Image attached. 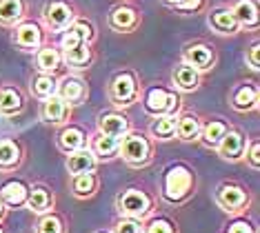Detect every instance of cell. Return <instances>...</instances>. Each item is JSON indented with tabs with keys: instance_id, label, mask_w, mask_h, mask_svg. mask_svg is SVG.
Segmentation results:
<instances>
[{
	"instance_id": "obj_1",
	"label": "cell",
	"mask_w": 260,
	"mask_h": 233,
	"mask_svg": "<svg viewBox=\"0 0 260 233\" xmlns=\"http://www.w3.org/2000/svg\"><path fill=\"white\" fill-rule=\"evenodd\" d=\"M193 178L191 171L182 164H174L169 167L165 173V187H162V195L167 202H180L182 198H187L189 191H191Z\"/></svg>"
},
{
	"instance_id": "obj_2",
	"label": "cell",
	"mask_w": 260,
	"mask_h": 233,
	"mask_svg": "<svg viewBox=\"0 0 260 233\" xmlns=\"http://www.w3.org/2000/svg\"><path fill=\"white\" fill-rule=\"evenodd\" d=\"M149 209H151L149 198L138 189H129L118 198V211L125 218H132V220L145 218L149 213Z\"/></svg>"
},
{
	"instance_id": "obj_3",
	"label": "cell",
	"mask_w": 260,
	"mask_h": 233,
	"mask_svg": "<svg viewBox=\"0 0 260 233\" xmlns=\"http://www.w3.org/2000/svg\"><path fill=\"white\" fill-rule=\"evenodd\" d=\"M118 151H120V155L127 160V162L132 164H143L149 160V142H147V138H143V136L138 134H129L125 140L120 142V147H118Z\"/></svg>"
},
{
	"instance_id": "obj_4",
	"label": "cell",
	"mask_w": 260,
	"mask_h": 233,
	"mask_svg": "<svg viewBox=\"0 0 260 233\" xmlns=\"http://www.w3.org/2000/svg\"><path fill=\"white\" fill-rule=\"evenodd\" d=\"M147 111L153 116H162V113H171L174 109H178V95L176 93H167L165 89H151L147 93L145 100Z\"/></svg>"
},
{
	"instance_id": "obj_5",
	"label": "cell",
	"mask_w": 260,
	"mask_h": 233,
	"mask_svg": "<svg viewBox=\"0 0 260 233\" xmlns=\"http://www.w3.org/2000/svg\"><path fill=\"white\" fill-rule=\"evenodd\" d=\"M136 98V80L132 74H120L114 78L111 82V100L116 105H132V100Z\"/></svg>"
},
{
	"instance_id": "obj_6",
	"label": "cell",
	"mask_w": 260,
	"mask_h": 233,
	"mask_svg": "<svg viewBox=\"0 0 260 233\" xmlns=\"http://www.w3.org/2000/svg\"><path fill=\"white\" fill-rule=\"evenodd\" d=\"M129 129V122L125 116H120V113H105V116H100L98 120V131L103 136H111V138H118L120 140V136H125Z\"/></svg>"
},
{
	"instance_id": "obj_7",
	"label": "cell",
	"mask_w": 260,
	"mask_h": 233,
	"mask_svg": "<svg viewBox=\"0 0 260 233\" xmlns=\"http://www.w3.org/2000/svg\"><path fill=\"white\" fill-rule=\"evenodd\" d=\"M96 167V155L91 153V149H78L69 155L67 160V169L74 176H82V173H91Z\"/></svg>"
},
{
	"instance_id": "obj_8",
	"label": "cell",
	"mask_w": 260,
	"mask_h": 233,
	"mask_svg": "<svg viewBox=\"0 0 260 233\" xmlns=\"http://www.w3.org/2000/svg\"><path fill=\"white\" fill-rule=\"evenodd\" d=\"M58 98L69 105H78L85 98V85H82V80H78L74 76L64 78L60 85H58Z\"/></svg>"
},
{
	"instance_id": "obj_9",
	"label": "cell",
	"mask_w": 260,
	"mask_h": 233,
	"mask_svg": "<svg viewBox=\"0 0 260 233\" xmlns=\"http://www.w3.org/2000/svg\"><path fill=\"white\" fill-rule=\"evenodd\" d=\"M72 9L67 7L64 3H49L45 7V20L49 27L54 29H64L69 25V20H72Z\"/></svg>"
},
{
	"instance_id": "obj_10",
	"label": "cell",
	"mask_w": 260,
	"mask_h": 233,
	"mask_svg": "<svg viewBox=\"0 0 260 233\" xmlns=\"http://www.w3.org/2000/svg\"><path fill=\"white\" fill-rule=\"evenodd\" d=\"M242 147H245V138H242L240 131H227L224 138L218 145V151L224 160H238L242 153Z\"/></svg>"
},
{
	"instance_id": "obj_11",
	"label": "cell",
	"mask_w": 260,
	"mask_h": 233,
	"mask_svg": "<svg viewBox=\"0 0 260 233\" xmlns=\"http://www.w3.org/2000/svg\"><path fill=\"white\" fill-rule=\"evenodd\" d=\"M247 195L240 187H234V184H222L220 193H218V202L224 207V211H238V207L245 205Z\"/></svg>"
},
{
	"instance_id": "obj_12",
	"label": "cell",
	"mask_w": 260,
	"mask_h": 233,
	"mask_svg": "<svg viewBox=\"0 0 260 233\" xmlns=\"http://www.w3.org/2000/svg\"><path fill=\"white\" fill-rule=\"evenodd\" d=\"M43 116L47 122H62L64 116H67V103L60 100L58 95H49V98H45Z\"/></svg>"
},
{
	"instance_id": "obj_13",
	"label": "cell",
	"mask_w": 260,
	"mask_h": 233,
	"mask_svg": "<svg viewBox=\"0 0 260 233\" xmlns=\"http://www.w3.org/2000/svg\"><path fill=\"white\" fill-rule=\"evenodd\" d=\"M58 142H60V147L64 151L74 153V151H78V149H85V134H82L78 127H67V129H62Z\"/></svg>"
},
{
	"instance_id": "obj_14",
	"label": "cell",
	"mask_w": 260,
	"mask_h": 233,
	"mask_svg": "<svg viewBox=\"0 0 260 233\" xmlns=\"http://www.w3.org/2000/svg\"><path fill=\"white\" fill-rule=\"evenodd\" d=\"M234 18L238 25H247V27H253L258 20V11H256V5L251 0H238V5L234 7Z\"/></svg>"
},
{
	"instance_id": "obj_15",
	"label": "cell",
	"mask_w": 260,
	"mask_h": 233,
	"mask_svg": "<svg viewBox=\"0 0 260 233\" xmlns=\"http://www.w3.org/2000/svg\"><path fill=\"white\" fill-rule=\"evenodd\" d=\"M0 193H3V200L7 202V205H11V207H20V205H25L27 202V187L22 182H7L3 187V191H0Z\"/></svg>"
},
{
	"instance_id": "obj_16",
	"label": "cell",
	"mask_w": 260,
	"mask_h": 233,
	"mask_svg": "<svg viewBox=\"0 0 260 233\" xmlns=\"http://www.w3.org/2000/svg\"><path fill=\"white\" fill-rule=\"evenodd\" d=\"M14 38L20 47L31 49V47H36L40 43V29H38V25H34V22H25V25H20L18 29H16Z\"/></svg>"
},
{
	"instance_id": "obj_17",
	"label": "cell",
	"mask_w": 260,
	"mask_h": 233,
	"mask_svg": "<svg viewBox=\"0 0 260 233\" xmlns=\"http://www.w3.org/2000/svg\"><path fill=\"white\" fill-rule=\"evenodd\" d=\"M185 58H187V64H189V67H193V69H207L211 64V51L207 49L205 45L189 47L187 53H185Z\"/></svg>"
},
{
	"instance_id": "obj_18",
	"label": "cell",
	"mask_w": 260,
	"mask_h": 233,
	"mask_svg": "<svg viewBox=\"0 0 260 233\" xmlns=\"http://www.w3.org/2000/svg\"><path fill=\"white\" fill-rule=\"evenodd\" d=\"M20 160V149L11 140H0V169H14Z\"/></svg>"
},
{
	"instance_id": "obj_19",
	"label": "cell",
	"mask_w": 260,
	"mask_h": 233,
	"mask_svg": "<svg viewBox=\"0 0 260 233\" xmlns=\"http://www.w3.org/2000/svg\"><path fill=\"white\" fill-rule=\"evenodd\" d=\"M22 107V98L16 89H0V113L3 116H11V113L20 111Z\"/></svg>"
},
{
	"instance_id": "obj_20",
	"label": "cell",
	"mask_w": 260,
	"mask_h": 233,
	"mask_svg": "<svg viewBox=\"0 0 260 233\" xmlns=\"http://www.w3.org/2000/svg\"><path fill=\"white\" fill-rule=\"evenodd\" d=\"M174 82L182 89V91H191V89H196L198 87L196 69L189 67V64H180V67L176 69V74H174Z\"/></svg>"
},
{
	"instance_id": "obj_21",
	"label": "cell",
	"mask_w": 260,
	"mask_h": 233,
	"mask_svg": "<svg viewBox=\"0 0 260 233\" xmlns=\"http://www.w3.org/2000/svg\"><path fill=\"white\" fill-rule=\"evenodd\" d=\"M118 147H120V140L111 138V136H103L100 134L96 140H93V155H100V158H111V155L118 153Z\"/></svg>"
},
{
	"instance_id": "obj_22",
	"label": "cell",
	"mask_w": 260,
	"mask_h": 233,
	"mask_svg": "<svg viewBox=\"0 0 260 233\" xmlns=\"http://www.w3.org/2000/svg\"><path fill=\"white\" fill-rule=\"evenodd\" d=\"M176 134L180 136V140H193L200 136V122L196 116H185L176 122Z\"/></svg>"
},
{
	"instance_id": "obj_23",
	"label": "cell",
	"mask_w": 260,
	"mask_h": 233,
	"mask_svg": "<svg viewBox=\"0 0 260 233\" xmlns=\"http://www.w3.org/2000/svg\"><path fill=\"white\" fill-rule=\"evenodd\" d=\"M200 134H203V140H205L207 147H218L220 145V140L224 138V134H227V124H222L218 120H211L205 129H200Z\"/></svg>"
},
{
	"instance_id": "obj_24",
	"label": "cell",
	"mask_w": 260,
	"mask_h": 233,
	"mask_svg": "<svg viewBox=\"0 0 260 233\" xmlns=\"http://www.w3.org/2000/svg\"><path fill=\"white\" fill-rule=\"evenodd\" d=\"M211 25H214V29H218L220 34H236V29H238V22H236L234 14L227 9L216 11V14L211 16Z\"/></svg>"
},
{
	"instance_id": "obj_25",
	"label": "cell",
	"mask_w": 260,
	"mask_h": 233,
	"mask_svg": "<svg viewBox=\"0 0 260 233\" xmlns=\"http://www.w3.org/2000/svg\"><path fill=\"white\" fill-rule=\"evenodd\" d=\"M22 16V3L20 0H0V22L11 25Z\"/></svg>"
},
{
	"instance_id": "obj_26",
	"label": "cell",
	"mask_w": 260,
	"mask_h": 233,
	"mask_svg": "<svg viewBox=\"0 0 260 233\" xmlns=\"http://www.w3.org/2000/svg\"><path fill=\"white\" fill-rule=\"evenodd\" d=\"M58 64H60V53L51 47H45V49L38 51V69L49 74V71H56Z\"/></svg>"
},
{
	"instance_id": "obj_27",
	"label": "cell",
	"mask_w": 260,
	"mask_h": 233,
	"mask_svg": "<svg viewBox=\"0 0 260 233\" xmlns=\"http://www.w3.org/2000/svg\"><path fill=\"white\" fill-rule=\"evenodd\" d=\"M256 103H258V93L253 87H240L234 95V107L240 111L251 109V107H256Z\"/></svg>"
},
{
	"instance_id": "obj_28",
	"label": "cell",
	"mask_w": 260,
	"mask_h": 233,
	"mask_svg": "<svg viewBox=\"0 0 260 233\" xmlns=\"http://www.w3.org/2000/svg\"><path fill=\"white\" fill-rule=\"evenodd\" d=\"M34 93L40 95V98H49V95H56L58 91V82L54 80V76H49V74H43V76H38L36 80H34Z\"/></svg>"
},
{
	"instance_id": "obj_29",
	"label": "cell",
	"mask_w": 260,
	"mask_h": 233,
	"mask_svg": "<svg viewBox=\"0 0 260 233\" xmlns=\"http://www.w3.org/2000/svg\"><path fill=\"white\" fill-rule=\"evenodd\" d=\"M151 134L160 140H167L176 134V120L171 116H160L156 122L151 124Z\"/></svg>"
},
{
	"instance_id": "obj_30",
	"label": "cell",
	"mask_w": 260,
	"mask_h": 233,
	"mask_svg": "<svg viewBox=\"0 0 260 233\" xmlns=\"http://www.w3.org/2000/svg\"><path fill=\"white\" fill-rule=\"evenodd\" d=\"M74 193L78 198H85V195H91L96 191V178L91 173H82V176H74Z\"/></svg>"
},
{
	"instance_id": "obj_31",
	"label": "cell",
	"mask_w": 260,
	"mask_h": 233,
	"mask_svg": "<svg viewBox=\"0 0 260 233\" xmlns=\"http://www.w3.org/2000/svg\"><path fill=\"white\" fill-rule=\"evenodd\" d=\"M111 25L116 29H129L136 25V11L129 7H118L111 14Z\"/></svg>"
},
{
	"instance_id": "obj_32",
	"label": "cell",
	"mask_w": 260,
	"mask_h": 233,
	"mask_svg": "<svg viewBox=\"0 0 260 233\" xmlns=\"http://www.w3.org/2000/svg\"><path fill=\"white\" fill-rule=\"evenodd\" d=\"M29 207L34 209V211H47L51 205V195L47 193V189L43 187H36V189H31L29 191Z\"/></svg>"
},
{
	"instance_id": "obj_33",
	"label": "cell",
	"mask_w": 260,
	"mask_h": 233,
	"mask_svg": "<svg viewBox=\"0 0 260 233\" xmlns=\"http://www.w3.org/2000/svg\"><path fill=\"white\" fill-rule=\"evenodd\" d=\"M64 58H67V62L74 64V67H78V64H87V60L91 58L89 45L82 43V45H78V47H74V49L64 51Z\"/></svg>"
},
{
	"instance_id": "obj_34",
	"label": "cell",
	"mask_w": 260,
	"mask_h": 233,
	"mask_svg": "<svg viewBox=\"0 0 260 233\" xmlns=\"http://www.w3.org/2000/svg\"><path fill=\"white\" fill-rule=\"evenodd\" d=\"M36 233H62V222H60V218L58 216H45L43 220L38 222V229Z\"/></svg>"
},
{
	"instance_id": "obj_35",
	"label": "cell",
	"mask_w": 260,
	"mask_h": 233,
	"mask_svg": "<svg viewBox=\"0 0 260 233\" xmlns=\"http://www.w3.org/2000/svg\"><path fill=\"white\" fill-rule=\"evenodd\" d=\"M114 233H143V224H140L138 220L125 218V220H120V222H116Z\"/></svg>"
},
{
	"instance_id": "obj_36",
	"label": "cell",
	"mask_w": 260,
	"mask_h": 233,
	"mask_svg": "<svg viewBox=\"0 0 260 233\" xmlns=\"http://www.w3.org/2000/svg\"><path fill=\"white\" fill-rule=\"evenodd\" d=\"M82 43H85V40H82L72 27L64 29V34H62V38H60V45H62V49H64V51L74 49V47H78V45H82Z\"/></svg>"
},
{
	"instance_id": "obj_37",
	"label": "cell",
	"mask_w": 260,
	"mask_h": 233,
	"mask_svg": "<svg viewBox=\"0 0 260 233\" xmlns=\"http://www.w3.org/2000/svg\"><path fill=\"white\" fill-rule=\"evenodd\" d=\"M143 233H174V226H171V222H167V220H151L149 224H147V231Z\"/></svg>"
},
{
	"instance_id": "obj_38",
	"label": "cell",
	"mask_w": 260,
	"mask_h": 233,
	"mask_svg": "<svg viewBox=\"0 0 260 233\" xmlns=\"http://www.w3.org/2000/svg\"><path fill=\"white\" fill-rule=\"evenodd\" d=\"M72 29H74V31L80 36L82 40H85V43L91 38V27H89V25H85V22H76V25H74Z\"/></svg>"
},
{
	"instance_id": "obj_39",
	"label": "cell",
	"mask_w": 260,
	"mask_h": 233,
	"mask_svg": "<svg viewBox=\"0 0 260 233\" xmlns=\"http://www.w3.org/2000/svg\"><path fill=\"white\" fill-rule=\"evenodd\" d=\"M229 233H253V229H251L249 222H242V220H238V222H234L232 226H229Z\"/></svg>"
},
{
	"instance_id": "obj_40",
	"label": "cell",
	"mask_w": 260,
	"mask_h": 233,
	"mask_svg": "<svg viewBox=\"0 0 260 233\" xmlns=\"http://www.w3.org/2000/svg\"><path fill=\"white\" fill-rule=\"evenodd\" d=\"M249 162H251V167H260V145L258 142H253L251 145V151H249Z\"/></svg>"
},
{
	"instance_id": "obj_41",
	"label": "cell",
	"mask_w": 260,
	"mask_h": 233,
	"mask_svg": "<svg viewBox=\"0 0 260 233\" xmlns=\"http://www.w3.org/2000/svg\"><path fill=\"white\" fill-rule=\"evenodd\" d=\"M249 64H251V67L253 69H258V45H253L251 47V49H249Z\"/></svg>"
},
{
	"instance_id": "obj_42",
	"label": "cell",
	"mask_w": 260,
	"mask_h": 233,
	"mask_svg": "<svg viewBox=\"0 0 260 233\" xmlns=\"http://www.w3.org/2000/svg\"><path fill=\"white\" fill-rule=\"evenodd\" d=\"M200 7V0H182L178 5V9H198Z\"/></svg>"
},
{
	"instance_id": "obj_43",
	"label": "cell",
	"mask_w": 260,
	"mask_h": 233,
	"mask_svg": "<svg viewBox=\"0 0 260 233\" xmlns=\"http://www.w3.org/2000/svg\"><path fill=\"white\" fill-rule=\"evenodd\" d=\"M167 3H169V5H176V7H178V5L182 3V0H167Z\"/></svg>"
},
{
	"instance_id": "obj_44",
	"label": "cell",
	"mask_w": 260,
	"mask_h": 233,
	"mask_svg": "<svg viewBox=\"0 0 260 233\" xmlns=\"http://www.w3.org/2000/svg\"><path fill=\"white\" fill-rule=\"evenodd\" d=\"M5 213V207H3V200H0V216H3Z\"/></svg>"
},
{
	"instance_id": "obj_45",
	"label": "cell",
	"mask_w": 260,
	"mask_h": 233,
	"mask_svg": "<svg viewBox=\"0 0 260 233\" xmlns=\"http://www.w3.org/2000/svg\"><path fill=\"white\" fill-rule=\"evenodd\" d=\"M0 233H3V229H0Z\"/></svg>"
}]
</instances>
